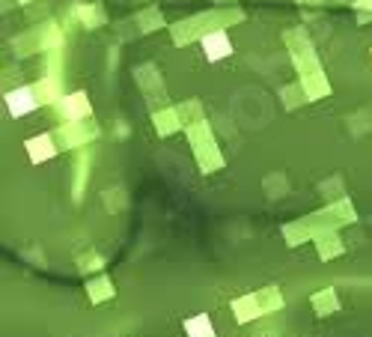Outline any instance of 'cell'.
Instances as JSON below:
<instances>
[{"instance_id":"obj_1","label":"cell","mask_w":372,"mask_h":337,"mask_svg":"<svg viewBox=\"0 0 372 337\" xmlns=\"http://www.w3.org/2000/svg\"><path fill=\"white\" fill-rule=\"evenodd\" d=\"M6 108H9L12 116H24V114H30L33 108H36V99H33V90L21 87V90L6 93Z\"/></svg>"},{"instance_id":"obj_2","label":"cell","mask_w":372,"mask_h":337,"mask_svg":"<svg viewBox=\"0 0 372 337\" xmlns=\"http://www.w3.org/2000/svg\"><path fill=\"white\" fill-rule=\"evenodd\" d=\"M202 51H206L209 60H221L232 51V45L224 33H212V36H202Z\"/></svg>"}]
</instances>
